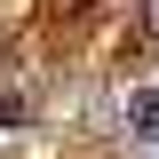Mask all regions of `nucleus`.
I'll use <instances>...</instances> for the list:
<instances>
[{
    "instance_id": "f257e3e1",
    "label": "nucleus",
    "mask_w": 159,
    "mask_h": 159,
    "mask_svg": "<svg viewBox=\"0 0 159 159\" xmlns=\"http://www.w3.org/2000/svg\"><path fill=\"white\" fill-rule=\"evenodd\" d=\"M127 127L135 135H159V96H127Z\"/></svg>"
},
{
    "instance_id": "f03ea898",
    "label": "nucleus",
    "mask_w": 159,
    "mask_h": 159,
    "mask_svg": "<svg viewBox=\"0 0 159 159\" xmlns=\"http://www.w3.org/2000/svg\"><path fill=\"white\" fill-rule=\"evenodd\" d=\"M24 119V96H0V127H16Z\"/></svg>"
},
{
    "instance_id": "7ed1b4c3",
    "label": "nucleus",
    "mask_w": 159,
    "mask_h": 159,
    "mask_svg": "<svg viewBox=\"0 0 159 159\" xmlns=\"http://www.w3.org/2000/svg\"><path fill=\"white\" fill-rule=\"evenodd\" d=\"M143 32H159V0H143Z\"/></svg>"
}]
</instances>
